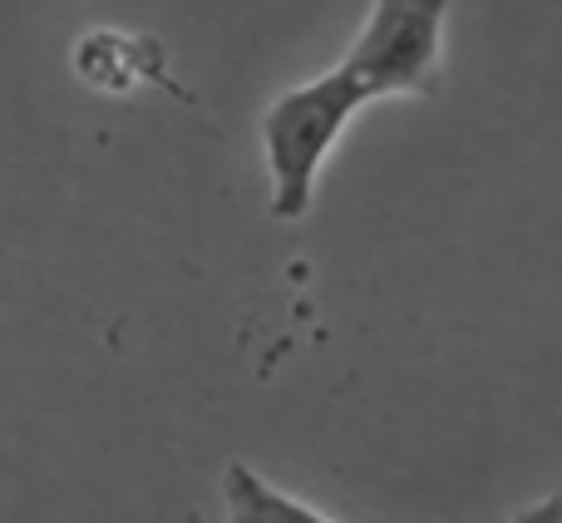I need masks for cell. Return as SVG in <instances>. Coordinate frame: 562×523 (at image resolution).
Here are the masks:
<instances>
[{
    "label": "cell",
    "mask_w": 562,
    "mask_h": 523,
    "mask_svg": "<svg viewBox=\"0 0 562 523\" xmlns=\"http://www.w3.org/2000/svg\"><path fill=\"white\" fill-rule=\"evenodd\" d=\"M449 5L454 0H375L336 69L267 104L262 154L272 174V218L301 223L311 213L321 164L366 104L439 94Z\"/></svg>",
    "instance_id": "obj_1"
},
{
    "label": "cell",
    "mask_w": 562,
    "mask_h": 523,
    "mask_svg": "<svg viewBox=\"0 0 562 523\" xmlns=\"http://www.w3.org/2000/svg\"><path fill=\"white\" fill-rule=\"evenodd\" d=\"M223 504H227V523H336L316 514L311 504H301V499L281 494L252 465H237V459L223 469Z\"/></svg>",
    "instance_id": "obj_2"
},
{
    "label": "cell",
    "mask_w": 562,
    "mask_h": 523,
    "mask_svg": "<svg viewBox=\"0 0 562 523\" xmlns=\"http://www.w3.org/2000/svg\"><path fill=\"white\" fill-rule=\"evenodd\" d=\"M514 523H562V494H548L543 504H533V509H524Z\"/></svg>",
    "instance_id": "obj_3"
}]
</instances>
